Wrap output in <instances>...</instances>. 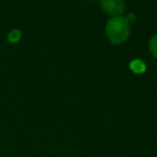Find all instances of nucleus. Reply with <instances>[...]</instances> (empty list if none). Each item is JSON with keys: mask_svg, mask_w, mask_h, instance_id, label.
<instances>
[{"mask_svg": "<svg viewBox=\"0 0 157 157\" xmlns=\"http://www.w3.org/2000/svg\"><path fill=\"white\" fill-rule=\"evenodd\" d=\"M105 33L113 44L124 43L129 37V22L124 16H113L105 26Z\"/></svg>", "mask_w": 157, "mask_h": 157, "instance_id": "1", "label": "nucleus"}, {"mask_svg": "<svg viewBox=\"0 0 157 157\" xmlns=\"http://www.w3.org/2000/svg\"><path fill=\"white\" fill-rule=\"evenodd\" d=\"M101 8L108 14L120 16L125 10L124 0H101Z\"/></svg>", "mask_w": 157, "mask_h": 157, "instance_id": "2", "label": "nucleus"}, {"mask_svg": "<svg viewBox=\"0 0 157 157\" xmlns=\"http://www.w3.org/2000/svg\"><path fill=\"white\" fill-rule=\"evenodd\" d=\"M150 51L152 52L153 56L157 58V35L151 39L150 41Z\"/></svg>", "mask_w": 157, "mask_h": 157, "instance_id": "3", "label": "nucleus"}, {"mask_svg": "<svg viewBox=\"0 0 157 157\" xmlns=\"http://www.w3.org/2000/svg\"><path fill=\"white\" fill-rule=\"evenodd\" d=\"M21 38V33L18 30H12L11 33H9V37H8V39H9V41L11 42V43H15V42H17L18 40H20Z\"/></svg>", "mask_w": 157, "mask_h": 157, "instance_id": "4", "label": "nucleus"}, {"mask_svg": "<svg viewBox=\"0 0 157 157\" xmlns=\"http://www.w3.org/2000/svg\"><path fill=\"white\" fill-rule=\"evenodd\" d=\"M140 67L144 68V65L141 63V61H139V60H136L135 63H131V69L135 70L136 72H142V71H143L142 69H140Z\"/></svg>", "mask_w": 157, "mask_h": 157, "instance_id": "5", "label": "nucleus"}]
</instances>
